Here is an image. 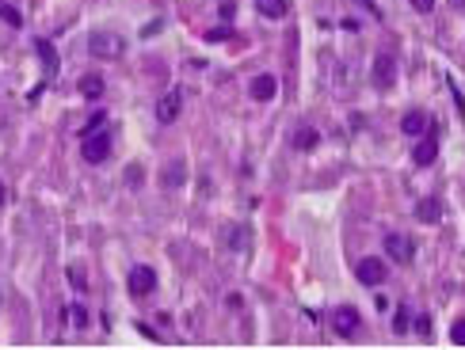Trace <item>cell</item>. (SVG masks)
I'll return each mask as SVG.
<instances>
[{
	"instance_id": "ffe728a7",
	"label": "cell",
	"mask_w": 465,
	"mask_h": 350,
	"mask_svg": "<svg viewBox=\"0 0 465 350\" xmlns=\"http://www.w3.org/2000/svg\"><path fill=\"white\" fill-rule=\"evenodd\" d=\"M104 122H107L104 111H99V115H92V122H85V130H80V137H88V134H96V130H104Z\"/></svg>"
},
{
	"instance_id": "2e32d148",
	"label": "cell",
	"mask_w": 465,
	"mask_h": 350,
	"mask_svg": "<svg viewBox=\"0 0 465 350\" xmlns=\"http://www.w3.org/2000/svg\"><path fill=\"white\" fill-rule=\"evenodd\" d=\"M0 20H4L8 27H23L20 4H16V0H0Z\"/></svg>"
},
{
	"instance_id": "d6986e66",
	"label": "cell",
	"mask_w": 465,
	"mask_h": 350,
	"mask_svg": "<svg viewBox=\"0 0 465 350\" xmlns=\"http://www.w3.org/2000/svg\"><path fill=\"white\" fill-rule=\"evenodd\" d=\"M35 46H39V54H42V61H46V69H54V65H58V58H54V46H50V42H46V39H39V42H35Z\"/></svg>"
},
{
	"instance_id": "603a6c76",
	"label": "cell",
	"mask_w": 465,
	"mask_h": 350,
	"mask_svg": "<svg viewBox=\"0 0 465 350\" xmlns=\"http://www.w3.org/2000/svg\"><path fill=\"white\" fill-rule=\"evenodd\" d=\"M450 343L454 346H465V320H458V324L450 327Z\"/></svg>"
},
{
	"instance_id": "44dd1931",
	"label": "cell",
	"mask_w": 465,
	"mask_h": 350,
	"mask_svg": "<svg viewBox=\"0 0 465 350\" xmlns=\"http://www.w3.org/2000/svg\"><path fill=\"white\" fill-rule=\"evenodd\" d=\"M69 316H73V324H77V327H88V324H92L85 305H73V308H69Z\"/></svg>"
},
{
	"instance_id": "277c9868",
	"label": "cell",
	"mask_w": 465,
	"mask_h": 350,
	"mask_svg": "<svg viewBox=\"0 0 465 350\" xmlns=\"http://www.w3.org/2000/svg\"><path fill=\"white\" fill-rule=\"evenodd\" d=\"M126 286H130V293H134V297H149V293L156 289V274H153V267H134V270H130V278H126Z\"/></svg>"
},
{
	"instance_id": "484cf974",
	"label": "cell",
	"mask_w": 465,
	"mask_h": 350,
	"mask_svg": "<svg viewBox=\"0 0 465 350\" xmlns=\"http://www.w3.org/2000/svg\"><path fill=\"white\" fill-rule=\"evenodd\" d=\"M412 8H416V12H431L435 0H412Z\"/></svg>"
},
{
	"instance_id": "7c38bea8",
	"label": "cell",
	"mask_w": 465,
	"mask_h": 350,
	"mask_svg": "<svg viewBox=\"0 0 465 350\" xmlns=\"http://www.w3.org/2000/svg\"><path fill=\"white\" fill-rule=\"evenodd\" d=\"M401 134H408V137L427 134V115H423V111H408V115L401 118Z\"/></svg>"
},
{
	"instance_id": "30bf717a",
	"label": "cell",
	"mask_w": 465,
	"mask_h": 350,
	"mask_svg": "<svg viewBox=\"0 0 465 350\" xmlns=\"http://www.w3.org/2000/svg\"><path fill=\"white\" fill-rule=\"evenodd\" d=\"M435 156H439V141H435V137H423V141H416V149H412V160H416L420 168L435 164Z\"/></svg>"
},
{
	"instance_id": "5b68a950",
	"label": "cell",
	"mask_w": 465,
	"mask_h": 350,
	"mask_svg": "<svg viewBox=\"0 0 465 350\" xmlns=\"http://www.w3.org/2000/svg\"><path fill=\"white\" fill-rule=\"evenodd\" d=\"M359 324H362V316H359V308H351V305L336 308V316H332V327H336V335H343V339L355 335Z\"/></svg>"
},
{
	"instance_id": "9a60e30c",
	"label": "cell",
	"mask_w": 465,
	"mask_h": 350,
	"mask_svg": "<svg viewBox=\"0 0 465 350\" xmlns=\"http://www.w3.org/2000/svg\"><path fill=\"white\" fill-rule=\"evenodd\" d=\"M77 88H80V96H85V99H99V96H104V77H99V73H88V77H80Z\"/></svg>"
},
{
	"instance_id": "9c48e42d",
	"label": "cell",
	"mask_w": 465,
	"mask_h": 350,
	"mask_svg": "<svg viewBox=\"0 0 465 350\" xmlns=\"http://www.w3.org/2000/svg\"><path fill=\"white\" fill-rule=\"evenodd\" d=\"M252 99H275V92H278V80L271 77V73H259V77H252Z\"/></svg>"
},
{
	"instance_id": "7a4b0ae2",
	"label": "cell",
	"mask_w": 465,
	"mask_h": 350,
	"mask_svg": "<svg viewBox=\"0 0 465 350\" xmlns=\"http://www.w3.org/2000/svg\"><path fill=\"white\" fill-rule=\"evenodd\" d=\"M88 50H92V58H123L126 54V42L118 39V35H107V31H99V35H92L88 39Z\"/></svg>"
},
{
	"instance_id": "d4e9b609",
	"label": "cell",
	"mask_w": 465,
	"mask_h": 350,
	"mask_svg": "<svg viewBox=\"0 0 465 350\" xmlns=\"http://www.w3.org/2000/svg\"><path fill=\"white\" fill-rule=\"evenodd\" d=\"M416 331H420V335H431V320H427V316H416Z\"/></svg>"
},
{
	"instance_id": "6da1fadb",
	"label": "cell",
	"mask_w": 465,
	"mask_h": 350,
	"mask_svg": "<svg viewBox=\"0 0 465 350\" xmlns=\"http://www.w3.org/2000/svg\"><path fill=\"white\" fill-rule=\"evenodd\" d=\"M80 156H85L88 164H104V160L111 156V134L107 130H96V134H88L85 141H80Z\"/></svg>"
},
{
	"instance_id": "e0dca14e",
	"label": "cell",
	"mask_w": 465,
	"mask_h": 350,
	"mask_svg": "<svg viewBox=\"0 0 465 350\" xmlns=\"http://www.w3.org/2000/svg\"><path fill=\"white\" fill-rule=\"evenodd\" d=\"M408 316H412V312H408L404 305H397V312H393V331H397V335H404V331H408V324H412Z\"/></svg>"
},
{
	"instance_id": "4fadbf2b",
	"label": "cell",
	"mask_w": 465,
	"mask_h": 350,
	"mask_svg": "<svg viewBox=\"0 0 465 350\" xmlns=\"http://www.w3.org/2000/svg\"><path fill=\"white\" fill-rule=\"evenodd\" d=\"M256 8H259L264 20H283V15L290 12V0H256Z\"/></svg>"
},
{
	"instance_id": "cb8c5ba5",
	"label": "cell",
	"mask_w": 465,
	"mask_h": 350,
	"mask_svg": "<svg viewBox=\"0 0 465 350\" xmlns=\"http://www.w3.org/2000/svg\"><path fill=\"white\" fill-rule=\"evenodd\" d=\"M206 39H210V42H221V39H232V31H229V27H218V31H210Z\"/></svg>"
},
{
	"instance_id": "52a82bcc",
	"label": "cell",
	"mask_w": 465,
	"mask_h": 350,
	"mask_svg": "<svg viewBox=\"0 0 465 350\" xmlns=\"http://www.w3.org/2000/svg\"><path fill=\"white\" fill-rule=\"evenodd\" d=\"M355 274H359L362 286H381V282H385V263L381 259H362L355 267Z\"/></svg>"
},
{
	"instance_id": "ac0fdd59",
	"label": "cell",
	"mask_w": 465,
	"mask_h": 350,
	"mask_svg": "<svg viewBox=\"0 0 465 350\" xmlns=\"http://www.w3.org/2000/svg\"><path fill=\"white\" fill-rule=\"evenodd\" d=\"M183 175H187V172H183V164H172L168 172H164V187H180Z\"/></svg>"
},
{
	"instance_id": "5bb4252c",
	"label": "cell",
	"mask_w": 465,
	"mask_h": 350,
	"mask_svg": "<svg viewBox=\"0 0 465 350\" xmlns=\"http://www.w3.org/2000/svg\"><path fill=\"white\" fill-rule=\"evenodd\" d=\"M317 141H321V134L313 126H297L294 130V149H297V153H309V149H317Z\"/></svg>"
},
{
	"instance_id": "8fae6325",
	"label": "cell",
	"mask_w": 465,
	"mask_h": 350,
	"mask_svg": "<svg viewBox=\"0 0 465 350\" xmlns=\"http://www.w3.org/2000/svg\"><path fill=\"white\" fill-rule=\"evenodd\" d=\"M416 217H420L423 225H439L442 221V202L439 198H423V202L416 206Z\"/></svg>"
},
{
	"instance_id": "8992f818",
	"label": "cell",
	"mask_w": 465,
	"mask_h": 350,
	"mask_svg": "<svg viewBox=\"0 0 465 350\" xmlns=\"http://www.w3.org/2000/svg\"><path fill=\"white\" fill-rule=\"evenodd\" d=\"M180 111H183V92H180V88H172L168 96L156 103V122H164V126H168V122L180 118Z\"/></svg>"
},
{
	"instance_id": "ba28073f",
	"label": "cell",
	"mask_w": 465,
	"mask_h": 350,
	"mask_svg": "<svg viewBox=\"0 0 465 350\" xmlns=\"http://www.w3.org/2000/svg\"><path fill=\"white\" fill-rule=\"evenodd\" d=\"M397 77V61H393V54H378L374 58V84L378 88H389Z\"/></svg>"
},
{
	"instance_id": "7402d4cb",
	"label": "cell",
	"mask_w": 465,
	"mask_h": 350,
	"mask_svg": "<svg viewBox=\"0 0 465 350\" xmlns=\"http://www.w3.org/2000/svg\"><path fill=\"white\" fill-rule=\"evenodd\" d=\"M69 282H73V289H80V293L88 289V282H85V270H80V267H69Z\"/></svg>"
},
{
	"instance_id": "3957f363",
	"label": "cell",
	"mask_w": 465,
	"mask_h": 350,
	"mask_svg": "<svg viewBox=\"0 0 465 350\" xmlns=\"http://www.w3.org/2000/svg\"><path fill=\"white\" fill-rule=\"evenodd\" d=\"M385 255L404 267V263H412V255H416V240H412V236H404V232H389L385 236Z\"/></svg>"
},
{
	"instance_id": "4316f807",
	"label": "cell",
	"mask_w": 465,
	"mask_h": 350,
	"mask_svg": "<svg viewBox=\"0 0 465 350\" xmlns=\"http://www.w3.org/2000/svg\"><path fill=\"white\" fill-rule=\"evenodd\" d=\"M4 198H8V191H4V183H0V206H4Z\"/></svg>"
}]
</instances>
